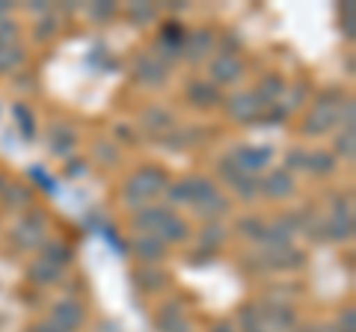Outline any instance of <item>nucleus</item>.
I'll use <instances>...</instances> for the list:
<instances>
[{
	"label": "nucleus",
	"mask_w": 356,
	"mask_h": 332,
	"mask_svg": "<svg viewBox=\"0 0 356 332\" xmlns=\"http://www.w3.org/2000/svg\"><path fill=\"white\" fill-rule=\"evenodd\" d=\"M353 238V205L350 199L344 202V196L332 199V211L330 217H324V240L341 243Z\"/></svg>",
	"instance_id": "obj_7"
},
{
	"label": "nucleus",
	"mask_w": 356,
	"mask_h": 332,
	"mask_svg": "<svg viewBox=\"0 0 356 332\" xmlns=\"http://www.w3.org/2000/svg\"><path fill=\"white\" fill-rule=\"evenodd\" d=\"M303 172L309 175H332L336 172V158H332V151H321V149H306V158H303Z\"/></svg>",
	"instance_id": "obj_21"
},
{
	"label": "nucleus",
	"mask_w": 356,
	"mask_h": 332,
	"mask_svg": "<svg viewBox=\"0 0 356 332\" xmlns=\"http://www.w3.org/2000/svg\"><path fill=\"white\" fill-rule=\"evenodd\" d=\"M229 208H232V205H229V199H226V196H222V193L217 190V193L205 196L202 202L196 205V214L202 217L205 223H217L220 217H226V214H229Z\"/></svg>",
	"instance_id": "obj_23"
},
{
	"label": "nucleus",
	"mask_w": 356,
	"mask_h": 332,
	"mask_svg": "<svg viewBox=\"0 0 356 332\" xmlns=\"http://www.w3.org/2000/svg\"><path fill=\"white\" fill-rule=\"evenodd\" d=\"M211 332H235V329H232V324H226V320H220V324L211 329Z\"/></svg>",
	"instance_id": "obj_43"
},
{
	"label": "nucleus",
	"mask_w": 356,
	"mask_h": 332,
	"mask_svg": "<svg viewBox=\"0 0 356 332\" xmlns=\"http://www.w3.org/2000/svg\"><path fill=\"white\" fill-rule=\"evenodd\" d=\"M170 69L154 60L152 53H143V57H137V63H134V81H137L140 86H146V90H161V86L170 81V74H166Z\"/></svg>",
	"instance_id": "obj_10"
},
{
	"label": "nucleus",
	"mask_w": 356,
	"mask_h": 332,
	"mask_svg": "<svg viewBox=\"0 0 356 332\" xmlns=\"http://www.w3.org/2000/svg\"><path fill=\"white\" fill-rule=\"evenodd\" d=\"M143 128L152 131V134H166V131L175 128V116L163 107H149L143 110Z\"/></svg>",
	"instance_id": "obj_24"
},
{
	"label": "nucleus",
	"mask_w": 356,
	"mask_h": 332,
	"mask_svg": "<svg viewBox=\"0 0 356 332\" xmlns=\"http://www.w3.org/2000/svg\"><path fill=\"white\" fill-rule=\"evenodd\" d=\"M166 187H170V175H166L163 166H152V163L140 166V169L131 172L125 184H122V202L137 211V208L154 205V199L163 196Z\"/></svg>",
	"instance_id": "obj_2"
},
{
	"label": "nucleus",
	"mask_w": 356,
	"mask_h": 332,
	"mask_svg": "<svg viewBox=\"0 0 356 332\" xmlns=\"http://www.w3.org/2000/svg\"><path fill=\"white\" fill-rule=\"evenodd\" d=\"M131 252L143 264H161L166 256H170V247H166L163 240L152 238V235H137V238L131 240Z\"/></svg>",
	"instance_id": "obj_18"
},
{
	"label": "nucleus",
	"mask_w": 356,
	"mask_h": 332,
	"mask_svg": "<svg viewBox=\"0 0 356 332\" xmlns=\"http://www.w3.org/2000/svg\"><path fill=\"white\" fill-rule=\"evenodd\" d=\"M39 258L57 264V267L65 270V267H69V264L74 261V249H72L65 240H44L42 247H39Z\"/></svg>",
	"instance_id": "obj_22"
},
{
	"label": "nucleus",
	"mask_w": 356,
	"mask_h": 332,
	"mask_svg": "<svg viewBox=\"0 0 356 332\" xmlns=\"http://www.w3.org/2000/svg\"><path fill=\"white\" fill-rule=\"evenodd\" d=\"M259 308H261V306H259ZM261 320H264L267 332H288V329H294L297 315L291 312V306L273 303V306H264V308H261Z\"/></svg>",
	"instance_id": "obj_20"
},
{
	"label": "nucleus",
	"mask_w": 356,
	"mask_h": 332,
	"mask_svg": "<svg viewBox=\"0 0 356 332\" xmlns=\"http://www.w3.org/2000/svg\"><path fill=\"white\" fill-rule=\"evenodd\" d=\"M24 48L21 45H6L0 48V74H13L15 69H21L24 65Z\"/></svg>",
	"instance_id": "obj_28"
},
{
	"label": "nucleus",
	"mask_w": 356,
	"mask_h": 332,
	"mask_svg": "<svg viewBox=\"0 0 356 332\" xmlns=\"http://www.w3.org/2000/svg\"><path fill=\"white\" fill-rule=\"evenodd\" d=\"M27 279L36 282V285H54V282L63 279V267H57V264H51L44 258H36L27 267Z\"/></svg>",
	"instance_id": "obj_25"
},
{
	"label": "nucleus",
	"mask_w": 356,
	"mask_h": 332,
	"mask_svg": "<svg viewBox=\"0 0 356 332\" xmlns=\"http://www.w3.org/2000/svg\"><path fill=\"white\" fill-rule=\"evenodd\" d=\"M57 18H54L51 13L48 15H42V21H39V27H36V33H33V36H36L39 42H51L54 36H57Z\"/></svg>",
	"instance_id": "obj_33"
},
{
	"label": "nucleus",
	"mask_w": 356,
	"mask_h": 332,
	"mask_svg": "<svg viewBox=\"0 0 356 332\" xmlns=\"http://www.w3.org/2000/svg\"><path fill=\"white\" fill-rule=\"evenodd\" d=\"M211 51H217V33L211 30V27L184 33V42H181V60H187L191 65H199L202 60L211 57Z\"/></svg>",
	"instance_id": "obj_9"
},
{
	"label": "nucleus",
	"mask_w": 356,
	"mask_h": 332,
	"mask_svg": "<svg viewBox=\"0 0 356 332\" xmlns=\"http://www.w3.org/2000/svg\"><path fill=\"white\" fill-rule=\"evenodd\" d=\"M332 326H336V332H356V308H353V306L341 308Z\"/></svg>",
	"instance_id": "obj_34"
},
{
	"label": "nucleus",
	"mask_w": 356,
	"mask_h": 332,
	"mask_svg": "<svg viewBox=\"0 0 356 332\" xmlns=\"http://www.w3.org/2000/svg\"><path fill=\"white\" fill-rule=\"evenodd\" d=\"M131 229L137 231V235H152V238L163 240L166 247L191 240V226H187V219L178 217L172 208H163V205L137 208V211L131 214Z\"/></svg>",
	"instance_id": "obj_1"
},
{
	"label": "nucleus",
	"mask_w": 356,
	"mask_h": 332,
	"mask_svg": "<svg viewBox=\"0 0 356 332\" xmlns=\"http://www.w3.org/2000/svg\"><path fill=\"white\" fill-rule=\"evenodd\" d=\"M15 116H18V128H21V134H24L27 140L33 137V116H30V110L24 104H15Z\"/></svg>",
	"instance_id": "obj_37"
},
{
	"label": "nucleus",
	"mask_w": 356,
	"mask_h": 332,
	"mask_svg": "<svg viewBox=\"0 0 356 332\" xmlns=\"http://www.w3.org/2000/svg\"><path fill=\"white\" fill-rule=\"evenodd\" d=\"M134 279H137L143 291H161V288L170 282V276L161 270V264H143V267L134 273Z\"/></svg>",
	"instance_id": "obj_26"
},
{
	"label": "nucleus",
	"mask_w": 356,
	"mask_h": 332,
	"mask_svg": "<svg viewBox=\"0 0 356 332\" xmlns=\"http://www.w3.org/2000/svg\"><path fill=\"white\" fill-rule=\"evenodd\" d=\"M81 175H86V160H69L65 179H81Z\"/></svg>",
	"instance_id": "obj_39"
},
{
	"label": "nucleus",
	"mask_w": 356,
	"mask_h": 332,
	"mask_svg": "<svg viewBox=\"0 0 356 332\" xmlns=\"http://www.w3.org/2000/svg\"><path fill=\"white\" fill-rule=\"evenodd\" d=\"M226 116L232 122H238V125H250V122H259L264 119V104L259 101V95L255 92H235L226 98Z\"/></svg>",
	"instance_id": "obj_8"
},
{
	"label": "nucleus",
	"mask_w": 356,
	"mask_h": 332,
	"mask_svg": "<svg viewBox=\"0 0 356 332\" xmlns=\"http://www.w3.org/2000/svg\"><path fill=\"white\" fill-rule=\"evenodd\" d=\"M6 45H18V24L13 18L0 21V48H6Z\"/></svg>",
	"instance_id": "obj_35"
},
{
	"label": "nucleus",
	"mask_w": 356,
	"mask_h": 332,
	"mask_svg": "<svg viewBox=\"0 0 356 332\" xmlns=\"http://www.w3.org/2000/svg\"><path fill=\"white\" fill-rule=\"evenodd\" d=\"M154 326H158V332H193L191 317L178 303H163L154 315Z\"/></svg>",
	"instance_id": "obj_16"
},
{
	"label": "nucleus",
	"mask_w": 356,
	"mask_h": 332,
	"mask_svg": "<svg viewBox=\"0 0 356 332\" xmlns=\"http://www.w3.org/2000/svg\"><path fill=\"white\" fill-rule=\"evenodd\" d=\"M264 229H267V223L261 217H243L241 223H238V231L247 240H252V243H261V238H264Z\"/></svg>",
	"instance_id": "obj_29"
},
{
	"label": "nucleus",
	"mask_w": 356,
	"mask_h": 332,
	"mask_svg": "<svg viewBox=\"0 0 356 332\" xmlns=\"http://www.w3.org/2000/svg\"><path fill=\"white\" fill-rule=\"evenodd\" d=\"M48 149L54 158H72V151L77 149V131L65 122H57L48 131Z\"/></svg>",
	"instance_id": "obj_17"
},
{
	"label": "nucleus",
	"mask_w": 356,
	"mask_h": 332,
	"mask_svg": "<svg viewBox=\"0 0 356 332\" xmlns=\"http://www.w3.org/2000/svg\"><path fill=\"white\" fill-rule=\"evenodd\" d=\"M353 154H356V128H341L336 142H332V158L353 160Z\"/></svg>",
	"instance_id": "obj_27"
},
{
	"label": "nucleus",
	"mask_w": 356,
	"mask_h": 332,
	"mask_svg": "<svg viewBox=\"0 0 356 332\" xmlns=\"http://www.w3.org/2000/svg\"><path fill=\"white\" fill-rule=\"evenodd\" d=\"M211 193H217L214 181L202 179V175H184V179H178V181H170V187H166L163 196H166V202L170 205H191V208H196Z\"/></svg>",
	"instance_id": "obj_4"
},
{
	"label": "nucleus",
	"mask_w": 356,
	"mask_h": 332,
	"mask_svg": "<svg viewBox=\"0 0 356 332\" xmlns=\"http://www.w3.org/2000/svg\"><path fill=\"white\" fill-rule=\"evenodd\" d=\"M9 13H13V3H6V0H0V21H6Z\"/></svg>",
	"instance_id": "obj_41"
},
{
	"label": "nucleus",
	"mask_w": 356,
	"mask_h": 332,
	"mask_svg": "<svg viewBox=\"0 0 356 332\" xmlns=\"http://www.w3.org/2000/svg\"><path fill=\"white\" fill-rule=\"evenodd\" d=\"M261 261L267 270H297V267H303L306 256L294 243H288V247H267L261 252Z\"/></svg>",
	"instance_id": "obj_13"
},
{
	"label": "nucleus",
	"mask_w": 356,
	"mask_h": 332,
	"mask_svg": "<svg viewBox=\"0 0 356 332\" xmlns=\"http://www.w3.org/2000/svg\"><path fill=\"white\" fill-rule=\"evenodd\" d=\"M247 74V63H243L241 53L235 51H220L214 60L208 63V81L217 86H235L238 81H243Z\"/></svg>",
	"instance_id": "obj_6"
},
{
	"label": "nucleus",
	"mask_w": 356,
	"mask_h": 332,
	"mask_svg": "<svg viewBox=\"0 0 356 332\" xmlns=\"http://www.w3.org/2000/svg\"><path fill=\"white\" fill-rule=\"evenodd\" d=\"M128 18L137 27H146V24H152V21L158 18V6L154 3H131L128 6Z\"/></svg>",
	"instance_id": "obj_31"
},
{
	"label": "nucleus",
	"mask_w": 356,
	"mask_h": 332,
	"mask_svg": "<svg viewBox=\"0 0 356 332\" xmlns=\"http://www.w3.org/2000/svg\"><path fill=\"white\" fill-rule=\"evenodd\" d=\"M288 90V83H285V77L280 72H270V74H261V81L259 86H255V95H259V101L264 107H273V104H280L282 101V95Z\"/></svg>",
	"instance_id": "obj_19"
},
{
	"label": "nucleus",
	"mask_w": 356,
	"mask_h": 332,
	"mask_svg": "<svg viewBox=\"0 0 356 332\" xmlns=\"http://www.w3.org/2000/svg\"><path fill=\"white\" fill-rule=\"evenodd\" d=\"M9 240L24 252L39 249L42 243L48 240V217H44V211H30L21 217L13 226V231H9Z\"/></svg>",
	"instance_id": "obj_5"
},
{
	"label": "nucleus",
	"mask_w": 356,
	"mask_h": 332,
	"mask_svg": "<svg viewBox=\"0 0 356 332\" xmlns=\"http://www.w3.org/2000/svg\"><path fill=\"white\" fill-rule=\"evenodd\" d=\"M344 98L348 95H341V92H324L318 98L315 104H312V110L303 116V122H300V134L303 137H324L330 134L332 128L339 125V116H341V104H344Z\"/></svg>",
	"instance_id": "obj_3"
},
{
	"label": "nucleus",
	"mask_w": 356,
	"mask_h": 332,
	"mask_svg": "<svg viewBox=\"0 0 356 332\" xmlns=\"http://www.w3.org/2000/svg\"><path fill=\"white\" fill-rule=\"evenodd\" d=\"M83 317H86V312H83V303L81 300H72V297H65V300H60V303H54L51 306V324H57L63 332H77L83 326Z\"/></svg>",
	"instance_id": "obj_11"
},
{
	"label": "nucleus",
	"mask_w": 356,
	"mask_h": 332,
	"mask_svg": "<svg viewBox=\"0 0 356 332\" xmlns=\"http://www.w3.org/2000/svg\"><path fill=\"white\" fill-rule=\"evenodd\" d=\"M294 190H297V181L288 169H270L264 179H259V193H264L267 199H276V202L291 199Z\"/></svg>",
	"instance_id": "obj_12"
},
{
	"label": "nucleus",
	"mask_w": 356,
	"mask_h": 332,
	"mask_svg": "<svg viewBox=\"0 0 356 332\" xmlns=\"http://www.w3.org/2000/svg\"><path fill=\"white\" fill-rule=\"evenodd\" d=\"M226 158L232 160V163H238L243 172H250V175H259L267 163H270V158H273V151L270 149H255V146H235L232 149Z\"/></svg>",
	"instance_id": "obj_14"
},
{
	"label": "nucleus",
	"mask_w": 356,
	"mask_h": 332,
	"mask_svg": "<svg viewBox=\"0 0 356 332\" xmlns=\"http://www.w3.org/2000/svg\"><path fill=\"white\" fill-rule=\"evenodd\" d=\"M6 202L13 205V208H27V205L33 202V193L27 190V187H13V190H9V196H6Z\"/></svg>",
	"instance_id": "obj_36"
},
{
	"label": "nucleus",
	"mask_w": 356,
	"mask_h": 332,
	"mask_svg": "<svg viewBox=\"0 0 356 332\" xmlns=\"http://www.w3.org/2000/svg\"><path fill=\"white\" fill-rule=\"evenodd\" d=\"M92 18H98V21H104V18H113L116 15V3H92L86 9Z\"/></svg>",
	"instance_id": "obj_38"
},
{
	"label": "nucleus",
	"mask_w": 356,
	"mask_h": 332,
	"mask_svg": "<svg viewBox=\"0 0 356 332\" xmlns=\"http://www.w3.org/2000/svg\"><path fill=\"white\" fill-rule=\"evenodd\" d=\"M184 98H187V104L196 107V110H214V107L222 104L220 90L211 81H202V77H196V81L187 83Z\"/></svg>",
	"instance_id": "obj_15"
},
{
	"label": "nucleus",
	"mask_w": 356,
	"mask_h": 332,
	"mask_svg": "<svg viewBox=\"0 0 356 332\" xmlns=\"http://www.w3.org/2000/svg\"><path fill=\"white\" fill-rule=\"evenodd\" d=\"M222 238H226V229H222L220 223H208L205 231L199 235V247L208 249V252H214V249L220 247V240H222Z\"/></svg>",
	"instance_id": "obj_32"
},
{
	"label": "nucleus",
	"mask_w": 356,
	"mask_h": 332,
	"mask_svg": "<svg viewBox=\"0 0 356 332\" xmlns=\"http://www.w3.org/2000/svg\"><path fill=\"white\" fill-rule=\"evenodd\" d=\"M303 332H336V326H332V324H324V326H309V329H303Z\"/></svg>",
	"instance_id": "obj_42"
},
{
	"label": "nucleus",
	"mask_w": 356,
	"mask_h": 332,
	"mask_svg": "<svg viewBox=\"0 0 356 332\" xmlns=\"http://www.w3.org/2000/svg\"><path fill=\"white\" fill-rule=\"evenodd\" d=\"M241 332H267L264 320H261V308H259V306H247V308H241Z\"/></svg>",
	"instance_id": "obj_30"
},
{
	"label": "nucleus",
	"mask_w": 356,
	"mask_h": 332,
	"mask_svg": "<svg viewBox=\"0 0 356 332\" xmlns=\"http://www.w3.org/2000/svg\"><path fill=\"white\" fill-rule=\"evenodd\" d=\"M30 332H63V329H60L57 324H51V320H42V324H36Z\"/></svg>",
	"instance_id": "obj_40"
}]
</instances>
